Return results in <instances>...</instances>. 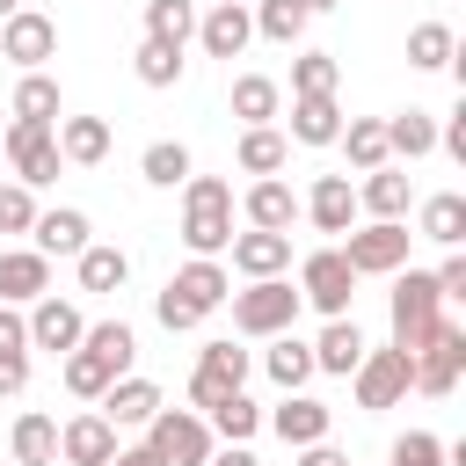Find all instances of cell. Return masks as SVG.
I'll list each match as a JSON object with an SVG mask.
<instances>
[{
  "label": "cell",
  "instance_id": "cell-1",
  "mask_svg": "<svg viewBox=\"0 0 466 466\" xmlns=\"http://www.w3.org/2000/svg\"><path fill=\"white\" fill-rule=\"evenodd\" d=\"M182 240H189L197 255H218V248L233 240V189H226L218 175H197V182H189V197H182Z\"/></svg>",
  "mask_w": 466,
  "mask_h": 466
},
{
  "label": "cell",
  "instance_id": "cell-2",
  "mask_svg": "<svg viewBox=\"0 0 466 466\" xmlns=\"http://www.w3.org/2000/svg\"><path fill=\"white\" fill-rule=\"evenodd\" d=\"M444 328V299H437V277L430 269H408L400 284H393V350H422L430 335Z\"/></svg>",
  "mask_w": 466,
  "mask_h": 466
},
{
  "label": "cell",
  "instance_id": "cell-3",
  "mask_svg": "<svg viewBox=\"0 0 466 466\" xmlns=\"http://www.w3.org/2000/svg\"><path fill=\"white\" fill-rule=\"evenodd\" d=\"M218 299H226V269H218L211 255H197L189 269L167 277V291H160V320H167V328H197Z\"/></svg>",
  "mask_w": 466,
  "mask_h": 466
},
{
  "label": "cell",
  "instance_id": "cell-4",
  "mask_svg": "<svg viewBox=\"0 0 466 466\" xmlns=\"http://www.w3.org/2000/svg\"><path fill=\"white\" fill-rule=\"evenodd\" d=\"M299 320V291L284 284V277H255L240 299H233V328L240 335H284Z\"/></svg>",
  "mask_w": 466,
  "mask_h": 466
},
{
  "label": "cell",
  "instance_id": "cell-5",
  "mask_svg": "<svg viewBox=\"0 0 466 466\" xmlns=\"http://www.w3.org/2000/svg\"><path fill=\"white\" fill-rule=\"evenodd\" d=\"M408 240H415V233H408L400 218H371L364 233H350L342 262H350L357 277H386V269H400V262H408Z\"/></svg>",
  "mask_w": 466,
  "mask_h": 466
},
{
  "label": "cell",
  "instance_id": "cell-6",
  "mask_svg": "<svg viewBox=\"0 0 466 466\" xmlns=\"http://www.w3.org/2000/svg\"><path fill=\"white\" fill-rule=\"evenodd\" d=\"M415 386V357L408 350H364L357 357V408H393Z\"/></svg>",
  "mask_w": 466,
  "mask_h": 466
},
{
  "label": "cell",
  "instance_id": "cell-7",
  "mask_svg": "<svg viewBox=\"0 0 466 466\" xmlns=\"http://www.w3.org/2000/svg\"><path fill=\"white\" fill-rule=\"evenodd\" d=\"M350 284H357V269L342 262V248H320V255H306V269H299V299H313L328 320L350 313Z\"/></svg>",
  "mask_w": 466,
  "mask_h": 466
},
{
  "label": "cell",
  "instance_id": "cell-8",
  "mask_svg": "<svg viewBox=\"0 0 466 466\" xmlns=\"http://www.w3.org/2000/svg\"><path fill=\"white\" fill-rule=\"evenodd\" d=\"M459 371H466V328H451V320H444V328L415 350V386H422V393H451V386H459Z\"/></svg>",
  "mask_w": 466,
  "mask_h": 466
},
{
  "label": "cell",
  "instance_id": "cell-9",
  "mask_svg": "<svg viewBox=\"0 0 466 466\" xmlns=\"http://www.w3.org/2000/svg\"><path fill=\"white\" fill-rule=\"evenodd\" d=\"M7 160H15V175H22V182H51L66 153H58L51 124H22V116H15V124H7Z\"/></svg>",
  "mask_w": 466,
  "mask_h": 466
},
{
  "label": "cell",
  "instance_id": "cell-10",
  "mask_svg": "<svg viewBox=\"0 0 466 466\" xmlns=\"http://www.w3.org/2000/svg\"><path fill=\"white\" fill-rule=\"evenodd\" d=\"M240 379H248V350H233V342H204L197 379H189V400H197V408H211L218 393H240Z\"/></svg>",
  "mask_w": 466,
  "mask_h": 466
},
{
  "label": "cell",
  "instance_id": "cell-11",
  "mask_svg": "<svg viewBox=\"0 0 466 466\" xmlns=\"http://www.w3.org/2000/svg\"><path fill=\"white\" fill-rule=\"evenodd\" d=\"M146 430H153L146 444H153L167 466H204V459H211V430H204L197 415H153Z\"/></svg>",
  "mask_w": 466,
  "mask_h": 466
},
{
  "label": "cell",
  "instance_id": "cell-12",
  "mask_svg": "<svg viewBox=\"0 0 466 466\" xmlns=\"http://www.w3.org/2000/svg\"><path fill=\"white\" fill-rule=\"evenodd\" d=\"M58 51V29L44 22V15H7V29H0V58H15V66H44Z\"/></svg>",
  "mask_w": 466,
  "mask_h": 466
},
{
  "label": "cell",
  "instance_id": "cell-13",
  "mask_svg": "<svg viewBox=\"0 0 466 466\" xmlns=\"http://www.w3.org/2000/svg\"><path fill=\"white\" fill-rule=\"evenodd\" d=\"M58 451H66L73 466H109V451H116V422H109V415H80V422L58 430Z\"/></svg>",
  "mask_w": 466,
  "mask_h": 466
},
{
  "label": "cell",
  "instance_id": "cell-14",
  "mask_svg": "<svg viewBox=\"0 0 466 466\" xmlns=\"http://www.w3.org/2000/svg\"><path fill=\"white\" fill-rule=\"evenodd\" d=\"M226 248H233V269H248V277H277L291 262V233H269V226H255V233L226 240Z\"/></svg>",
  "mask_w": 466,
  "mask_h": 466
},
{
  "label": "cell",
  "instance_id": "cell-15",
  "mask_svg": "<svg viewBox=\"0 0 466 466\" xmlns=\"http://www.w3.org/2000/svg\"><path fill=\"white\" fill-rule=\"evenodd\" d=\"M248 36H255V15H248L240 0H218V7L204 15V51H211V58H240Z\"/></svg>",
  "mask_w": 466,
  "mask_h": 466
},
{
  "label": "cell",
  "instance_id": "cell-16",
  "mask_svg": "<svg viewBox=\"0 0 466 466\" xmlns=\"http://www.w3.org/2000/svg\"><path fill=\"white\" fill-rule=\"evenodd\" d=\"M306 211H313L320 233H350V218H357V189H350V175H320L313 197H306Z\"/></svg>",
  "mask_w": 466,
  "mask_h": 466
},
{
  "label": "cell",
  "instance_id": "cell-17",
  "mask_svg": "<svg viewBox=\"0 0 466 466\" xmlns=\"http://www.w3.org/2000/svg\"><path fill=\"white\" fill-rule=\"evenodd\" d=\"M335 131H342L335 95H299V102H291V138H299V146H335Z\"/></svg>",
  "mask_w": 466,
  "mask_h": 466
},
{
  "label": "cell",
  "instance_id": "cell-18",
  "mask_svg": "<svg viewBox=\"0 0 466 466\" xmlns=\"http://www.w3.org/2000/svg\"><path fill=\"white\" fill-rule=\"evenodd\" d=\"M80 335H87V320H80L66 299H44V306L29 313V342H44V350H73Z\"/></svg>",
  "mask_w": 466,
  "mask_h": 466
},
{
  "label": "cell",
  "instance_id": "cell-19",
  "mask_svg": "<svg viewBox=\"0 0 466 466\" xmlns=\"http://www.w3.org/2000/svg\"><path fill=\"white\" fill-rule=\"evenodd\" d=\"M357 357H364V335H357V320H328V335L313 342V371H357Z\"/></svg>",
  "mask_w": 466,
  "mask_h": 466
},
{
  "label": "cell",
  "instance_id": "cell-20",
  "mask_svg": "<svg viewBox=\"0 0 466 466\" xmlns=\"http://www.w3.org/2000/svg\"><path fill=\"white\" fill-rule=\"evenodd\" d=\"M102 408H109V422H153V415H160V386H146V379H109Z\"/></svg>",
  "mask_w": 466,
  "mask_h": 466
},
{
  "label": "cell",
  "instance_id": "cell-21",
  "mask_svg": "<svg viewBox=\"0 0 466 466\" xmlns=\"http://www.w3.org/2000/svg\"><path fill=\"white\" fill-rule=\"evenodd\" d=\"M269 422H277V437H284V444H320V437H328V408H320V400H306V393H291Z\"/></svg>",
  "mask_w": 466,
  "mask_h": 466
},
{
  "label": "cell",
  "instance_id": "cell-22",
  "mask_svg": "<svg viewBox=\"0 0 466 466\" xmlns=\"http://www.w3.org/2000/svg\"><path fill=\"white\" fill-rule=\"evenodd\" d=\"M248 218H255V226H269V233H284V226L299 218V197H291L277 175H262V182L248 189Z\"/></svg>",
  "mask_w": 466,
  "mask_h": 466
},
{
  "label": "cell",
  "instance_id": "cell-23",
  "mask_svg": "<svg viewBox=\"0 0 466 466\" xmlns=\"http://www.w3.org/2000/svg\"><path fill=\"white\" fill-rule=\"evenodd\" d=\"M51 284V255H0V306L7 299H36Z\"/></svg>",
  "mask_w": 466,
  "mask_h": 466
},
{
  "label": "cell",
  "instance_id": "cell-24",
  "mask_svg": "<svg viewBox=\"0 0 466 466\" xmlns=\"http://www.w3.org/2000/svg\"><path fill=\"white\" fill-rule=\"evenodd\" d=\"M58 153H66V160H80V167H95V160L109 153V124H102V116H66Z\"/></svg>",
  "mask_w": 466,
  "mask_h": 466
},
{
  "label": "cell",
  "instance_id": "cell-25",
  "mask_svg": "<svg viewBox=\"0 0 466 466\" xmlns=\"http://www.w3.org/2000/svg\"><path fill=\"white\" fill-rule=\"evenodd\" d=\"M87 248V218L80 211H44L36 218V255H80Z\"/></svg>",
  "mask_w": 466,
  "mask_h": 466
},
{
  "label": "cell",
  "instance_id": "cell-26",
  "mask_svg": "<svg viewBox=\"0 0 466 466\" xmlns=\"http://www.w3.org/2000/svg\"><path fill=\"white\" fill-rule=\"evenodd\" d=\"M371 182L357 189V204H371V218H400L408 211V175H393V167H364Z\"/></svg>",
  "mask_w": 466,
  "mask_h": 466
},
{
  "label": "cell",
  "instance_id": "cell-27",
  "mask_svg": "<svg viewBox=\"0 0 466 466\" xmlns=\"http://www.w3.org/2000/svg\"><path fill=\"white\" fill-rule=\"evenodd\" d=\"M335 138L350 146V167H386V124H379V116H357V124H342Z\"/></svg>",
  "mask_w": 466,
  "mask_h": 466
},
{
  "label": "cell",
  "instance_id": "cell-28",
  "mask_svg": "<svg viewBox=\"0 0 466 466\" xmlns=\"http://www.w3.org/2000/svg\"><path fill=\"white\" fill-rule=\"evenodd\" d=\"M422 240L459 248V240H466V197H430V204H422Z\"/></svg>",
  "mask_w": 466,
  "mask_h": 466
},
{
  "label": "cell",
  "instance_id": "cell-29",
  "mask_svg": "<svg viewBox=\"0 0 466 466\" xmlns=\"http://www.w3.org/2000/svg\"><path fill=\"white\" fill-rule=\"evenodd\" d=\"M131 277L124 248H80V291H116Z\"/></svg>",
  "mask_w": 466,
  "mask_h": 466
},
{
  "label": "cell",
  "instance_id": "cell-30",
  "mask_svg": "<svg viewBox=\"0 0 466 466\" xmlns=\"http://www.w3.org/2000/svg\"><path fill=\"white\" fill-rule=\"evenodd\" d=\"M255 422H262V415H255V400H248V393H218V400H211V430H218L226 444H248V437H255Z\"/></svg>",
  "mask_w": 466,
  "mask_h": 466
},
{
  "label": "cell",
  "instance_id": "cell-31",
  "mask_svg": "<svg viewBox=\"0 0 466 466\" xmlns=\"http://www.w3.org/2000/svg\"><path fill=\"white\" fill-rule=\"evenodd\" d=\"M58 459V430L44 415H22L15 422V466H51Z\"/></svg>",
  "mask_w": 466,
  "mask_h": 466
},
{
  "label": "cell",
  "instance_id": "cell-32",
  "mask_svg": "<svg viewBox=\"0 0 466 466\" xmlns=\"http://www.w3.org/2000/svg\"><path fill=\"white\" fill-rule=\"evenodd\" d=\"M189 29H197V15H189V0H146V36H160V44H189Z\"/></svg>",
  "mask_w": 466,
  "mask_h": 466
},
{
  "label": "cell",
  "instance_id": "cell-33",
  "mask_svg": "<svg viewBox=\"0 0 466 466\" xmlns=\"http://www.w3.org/2000/svg\"><path fill=\"white\" fill-rule=\"evenodd\" d=\"M22 124H51L58 116V80H44V73H29L22 87H15V102H7Z\"/></svg>",
  "mask_w": 466,
  "mask_h": 466
},
{
  "label": "cell",
  "instance_id": "cell-34",
  "mask_svg": "<svg viewBox=\"0 0 466 466\" xmlns=\"http://www.w3.org/2000/svg\"><path fill=\"white\" fill-rule=\"evenodd\" d=\"M138 80H146V87H175V80H182V51L160 44V36H146V44H138Z\"/></svg>",
  "mask_w": 466,
  "mask_h": 466
},
{
  "label": "cell",
  "instance_id": "cell-35",
  "mask_svg": "<svg viewBox=\"0 0 466 466\" xmlns=\"http://www.w3.org/2000/svg\"><path fill=\"white\" fill-rule=\"evenodd\" d=\"M430 146H437V124H430L422 109H408V116L386 124V153H408V160H415V153H430Z\"/></svg>",
  "mask_w": 466,
  "mask_h": 466
},
{
  "label": "cell",
  "instance_id": "cell-36",
  "mask_svg": "<svg viewBox=\"0 0 466 466\" xmlns=\"http://www.w3.org/2000/svg\"><path fill=\"white\" fill-rule=\"evenodd\" d=\"M240 167H248V175H277V167H284V138H277L269 124H248V138H240Z\"/></svg>",
  "mask_w": 466,
  "mask_h": 466
},
{
  "label": "cell",
  "instance_id": "cell-37",
  "mask_svg": "<svg viewBox=\"0 0 466 466\" xmlns=\"http://www.w3.org/2000/svg\"><path fill=\"white\" fill-rule=\"evenodd\" d=\"M80 342H87V350H95V357H102L109 371H124V364L138 357V342H131V328H124V320H102V328H87Z\"/></svg>",
  "mask_w": 466,
  "mask_h": 466
},
{
  "label": "cell",
  "instance_id": "cell-38",
  "mask_svg": "<svg viewBox=\"0 0 466 466\" xmlns=\"http://www.w3.org/2000/svg\"><path fill=\"white\" fill-rule=\"evenodd\" d=\"M269 379H277V386H284V393H299V386H306V379H313V350H306V342H291V335H284V342H277V350H269Z\"/></svg>",
  "mask_w": 466,
  "mask_h": 466
},
{
  "label": "cell",
  "instance_id": "cell-39",
  "mask_svg": "<svg viewBox=\"0 0 466 466\" xmlns=\"http://www.w3.org/2000/svg\"><path fill=\"white\" fill-rule=\"evenodd\" d=\"M109 379H116V371H109L95 350H73V357H66V386H73L80 400H102V393H109Z\"/></svg>",
  "mask_w": 466,
  "mask_h": 466
},
{
  "label": "cell",
  "instance_id": "cell-40",
  "mask_svg": "<svg viewBox=\"0 0 466 466\" xmlns=\"http://www.w3.org/2000/svg\"><path fill=\"white\" fill-rule=\"evenodd\" d=\"M233 116H248V124H262V116H277V80H262V73H248V80H233Z\"/></svg>",
  "mask_w": 466,
  "mask_h": 466
},
{
  "label": "cell",
  "instance_id": "cell-41",
  "mask_svg": "<svg viewBox=\"0 0 466 466\" xmlns=\"http://www.w3.org/2000/svg\"><path fill=\"white\" fill-rule=\"evenodd\" d=\"M189 175V146H175V138H160V146H146V182H160V189H175Z\"/></svg>",
  "mask_w": 466,
  "mask_h": 466
},
{
  "label": "cell",
  "instance_id": "cell-42",
  "mask_svg": "<svg viewBox=\"0 0 466 466\" xmlns=\"http://www.w3.org/2000/svg\"><path fill=\"white\" fill-rule=\"evenodd\" d=\"M408 66H451V29L444 22H422L408 36Z\"/></svg>",
  "mask_w": 466,
  "mask_h": 466
},
{
  "label": "cell",
  "instance_id": "cell-43",
  "mask_svg": "<svg viewBox=\"0 0 466 466\" xmlns=\"http://www.w3.org/2000/svg\"><path fill=\"white\" fill-rule=\"evenodd\" d=\"M255 29H262V36H277V44H291V36L306 29V7H299V0H262Z\"/></svg>",
  "mask_w": 466,
  "mask_h": 466
},
{
  "label": "cell",
  "instance_id": "cell-44",
  "mask_svg": "<svg viewBox=\"0 0 466 466\" xmlns=\"http://www.w3.org/2000/svg\"><path fill=\"white\" fill-rule=\"evenodd\" d=\"M291 87H299V95H335V58H328V51L299 58V66H291Z\"/></svg>",
  "mask_w": 466,
  "mask_h": 466
},
{
  "label": "cell",
  "instance_id": "cell-45",
  "mask_svg": "<svg viewBox=\"0 0 466 466\" xmlns=\"http://www.w3.org/2000/svg\"><path fill=\"white\" fill-rule=\"evenodd\" d=\"M29 226H36L29 182H7V189H0V233H29Z\"/></svg>",
  "mask_w": 466,
  "mask_h": 466
},
{
  "label": "cell",
  "instance_id": "cell-46",
  "mask_svg": "<svg viewBox=\"0 0 466 466\" xmlns=\"http://www.w3.org/2000/svg\"><path fill=\"white\" fill-rule=\"evenodd\" d=\"M393 466H444V444H437L430 430H408V437L393 444Z\"/></svg>",
  "mask_w": 466,
  "mask_h": 466
},
{
  "label": "cell",
  "instance_id": "cell-47",
  "mask_svg": "<svg viewBox=\"0 0 466 466\" xmlns=\"http://www.w3.org/2000/svg\"><path fill=\"white\" fill-rule=\"evenodd\" d=\"M22 350H29V320L0 306V357H22Z\"/></svg>",
  "mask_w": 466,
  "mask_h": 466
},
{
  "label": "cell",
  "instance_id": "cell-48",
  "mask_svg": "<svg viewBox=\"0 0 466 466\" xmlns=\"http://www.w3.org/2000/svg\"><path fill=\"white\" fill-rule=\"evenodd\" d=\"M437 299H466V255H451V262L437 269Z\"/></svg>",
  "mask_w": 466,
  "mask_h": 466
},
{
  "label": "cell",
  "instance_id": "cell-49",
  "mask_svg": "<svg viewBox=\"0 0 466 466\" xmlns=\"http://www.w3.org/2000/svg\"><path fill=\"white\" fill-rule=\"evenodd\" d=\"M29 386V357H0V393H22Z\"/></svg>",
  "mask_w": 466,
  "mask_h": 466
},
{
  "label": "cell",
  "instance_id": "cell-50",
  "mask_svg": "<svg viewBox=\"0 0 466 466\" xmlns=\"http://www.w3.org/2000/svg\"><path fill=\"white\" fill-rule=\"evenodd\" d=\"M109 466H167V459L146 444V451H109Z\"/></svg>",
  "mask_w": 466,
  "mask_h": 466
},
{
  "label": "cell",
  "instance_id": "cell-51",
  "mask_svg": "<svg viewBox=\"0 0 466 466\" xmlns=\"http://www.w3.org/2000/svg\"><path fill=\"white\" fill-rule=\"evenodd\" d=\"M444 146H451V153H459V160H466V109H459V116H451V124H444Z\"/></svg>",
  "mask_w": 466,
  "mask_h": 466
},
{
  "label": "cell",
  "instance_id": "cell-52",
  "mask_svg": "<svg viewBox=\"0 0 466 466\" xmlns=\"http://www.w3.org/2000/svg\"><path fill=\"white\" fill-rule=\"evenodd\" d=\"M299 466H350V459H342V451H328V444H306V459H299Z\"/></svg>",
  "mask_w": 466,
  "mask_h": 466
},
{
  "label": "cell",
  "instance_id": "cell-53",
  "mask_svg": "<svg viewBox=\"0 0 466 466\" xmlns=\"http://www.w3.org/2000/svg\"><path fill=\"white\" fill-rule=\"evenodd\" d=\"M204 466H255V451H248V444H226V451H218V459H204Z\"/></svg>",
  "mask_w": 466,
  "mask_h": 466
},
{
  "label": "cell",
  "instance_id": "cell-54",
  "mask_svg": "<svg viewBox=\"0 0 466 466\" xmlns=\"http://www.w3.org/2000/svg\"><path fill=\"white\" fill-rule=\"evenodd\" d=\"M299 7H306V15H320V7H335V0H299Z\"/></svg>",
  "mask_w": 466,
  "mask_h": 466
},
{
  "label": "cell",
  "instance_id": "cell-55",
  "mask_svg": "<svg viewBox=\"0 0 466 466\" xmlns=\"http://www.w3.org/2000/svg\"><path fill=\"white\" fill-rule=\"evenodd\" d=\"M0 15H15V0H0Z\"/></svg>",
  "mask_w": 466,
  "mask_h": 466
}]
</instances>
